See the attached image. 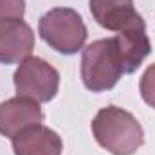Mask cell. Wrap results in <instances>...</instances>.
<instances>
[{
    "label": "cell",
    "instance_id": "1",
    "mask_svg": "<svg viewBox=\"0 0 155 155\" xmlns=\"http://www.w3.org/2000/svg\"><path fill=\"white\" fill-rule=\"evenodd\" d=\"M90 126L97 144L112 155H134L144 144L141 123L121 107L101 108Z\"/></svg>",
    "mask_w": 155,
    "mask_h": 155
},
{
    "label": "cell",
    "instance_id": "2",
    "mask_svg": "<svg viewBox=\"0 0 155 155\" xmlns=\"http://www.w3.org/2000/svg\"><path fill=\"white\" fill-rule=\"evenodd\" d=\"M81 81L90 92L112 90L124 74L121 54L114 38L96 40L83 47L81 52Z\"/></svg>",
    "mask_w": 155,
    "mask_h": 155
},
{
    "label": "cell",
    "instance_id": "3",
    "mask_svg": "<svg viewBox=\"0 0 155 155\" xmlns=\"http://www.w3.org/2000/svg\"><path fill=\"white\" fill-rule=\"evenodd\" d=\"M38 35L56 52L72 56L87 41V25L78 11L71 7H54L40 16Z\"/></svg>",
    "mask_w": 155,
    "mask_h": 155
},
{
    "label": "cell",
    "instance_id": "4",
    "mask_svg": "<svg viewBox=\"0 0 155 155\" xmlns=\"http://www.w3.org/2000/svg\"><path fill=\"white\" fill-rule=\"evenodd\" d=\"M13 83L16 96L33 99L36 103H49L58 94L60 72L43 58L29 56L22 63H18Z\"/></svg>",
    "mask_w": 155,
    "mask_h": 155
},
{
    "label": "cell",
    "instance_id": "5",
    "mask_svg": "<svg viewBox=\"0 0 155 155\" xmlns=\"http://www.w3.org/2000/svg\"><path fill=\"white\" fill-rule=\"evenodd\" d=\"M35 49V33L22 18L0 20V63L15 65L31 56Z\"/></svg>",
    "mask_w": 155,
    "mask_h": 155
},
{
    "label": "cell",
    "instance_id": "6",
    "mask_svg": "<svg viewBox=\"0 0 155 155\" xmlns=\"http://www.w3.org/2000/svg\"><path fill=\"white\" fill-rule=\"evenodd\" d=\"M88 7L92 18L107 31L121 33L144 24L134 7V0H88Z\"/></svg>",
    "mask_w": 155,
    "mask_h": 155
},
{
    "label": "cell",
    "instance_id": "7",
    "mask_svg": "<svg viewBox=\"0 0 155 155\" xmlns=\"http://www.w3.org/2000/svg\"><path fill=\"white\" fill-rule=\"evenodd\" d=\"M43 119V112L40 103L27 97H11L0 103V135L13 139L22 130L40 124Z\"/></svg>",
    "mask_w": 155,
    "mask_h": 155
},
{
    "label": "cell",
    "instance_id": "8",
    "mask_svg": "<svg viewBox=\"0 0 155 155\" xmlns=\"http://www.w3.org/2000/svg\"><path fill=\"white\" fill-rule=\"evenodd\" d=\"M11 141L15 155H60L63 150L61 137L41 123L22 130Z\"/></svg>",
    "mask_w": 155,
    "mask_h": 155
},
{
    "label": "cell",
    "instance_id": "9",
    "mask_svg": "<svg viewBox=\"0 0 155 155\" xmlns=\"http://www.w3.org/2000/svg\"><path fill=\"white\" fill-rule=\"evenodd\" d=\"M114 40H116V45L121 54L124 74L135 72L141 67V63L144 61V58L152 52V43L146 35V24L121 31L114 36Z\"/></svg>",
    "mask_w": 155,
    "mask_h": 155
},
{
    "label": "cell",
    "instance_id": "10",
    "mask_svg": "<svg viewBox=\"0 0 155 155\" xmlns=\"http://www.w3.org/2000/svg\"><path fill=\"white\" fill-rule=\"evenodd\" d=\"M139 92H141V97L143 101L155 108V63H152L144 74L141 76V81H139Z\"/></svg>",
    "mask_w": 155,
    "mask_h": 155
},
{
    "label": "cell",
    "instance_id": "11",
    "mask_svg": "<svg viewBox=\"0 0 155 155\" xmlns=\"http://www.w3.org/2000/svg\"><path fill=\"white\" fill-rule=\"evenodd\" d=\"M25 0H0V20L4 18H24Z\"/></svg>",
    "mask_w": 155,
    "mask_h": 155
}]
</instances>
